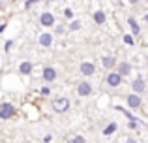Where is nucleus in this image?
Returning <instances> with one entry per match:
<instances>
[{
	"mask_svg": "<svg viewBox=\"0 0 148 143\" xmlns=\"http://www.w3.org/2000/svg\"><path fill=\"white\" fill-rule=\"evenodd\" d=\"M13 115H15V107L11 106L10 102H4L2 104V109H0V119L8 121V119H11Z\"/></svg>",
	"mask_w": 148,
	"mask_h": 143,
	"instance_id": "f257e3e1",
	"label": "nucleus"
},
{
	"mask_svg": "<svg viewBox=\"0 0 148 143\" xmlns=\"http://www.w3.org/2000/svg\"><path fill=\"white\" fill-rule=\"evenodd\" d=\"M53 109L58 111V113H64V111L69 109V100L68 98H56L53 102Z\"/></svg>",
	"mask_w": 148,
	"mask_h": 143,
	"instance_id": "f03ea898",
	"label": "nucleus"
},
{
	"mask_svg": "<svg viewBox=\"0 0 148 143\" xmlns=\"http://www.w3.org/2000/svg\"><path fill=\"white\" fill-rule=\"evenodd\" d=\"M122 77L124 75L120 72H111L107 75V85H109V87H118V85L122 83Z\"/></svg>",
	"mask_w": 148,
	"mask_h": 143,
	"instance_id": "7ed1b4c3",
	"label": "nucleus"
},
{
	"mask_svg": "<svg viewBox=\"0 0 148 143\" xmlns=\"http://www.w3.org/2000/svg\"><path fill=\"white\" fill-rule=\"evenodd\" d=\"M141 104H143V102H141V96H139L137 92H133V94L127 96V106H130L131 109H137Z\"/></svg>",
	"mask_w": 148,
	"mask_h": 143,
	"instance_id": "20e7f679",
	"label": "nucleus"
},
{
	"mask_svg": "<svg viewBox=\"0 0 148 143\" xmlns=\"http://www.w3.org/2000/svg\"><path fill=\"white\" fill-rule=\"evenodd\" d=\"M77 92H79V96H88L92 92V87L90 83H86V81H83V83L77 85Z\"/></svg>",
	"mask_w": 148,
	"mask_h": 143,
	"instance_id": "39448f33",
	"label": "nucleus"
},
{
	"mask_svg": "<svg viewBox=\"0 0 148 143\" xmlns=\"http://www.w3.org/2000/svg\"><path fill=\"white\" fill-rule=\"evenodd\" d=\"M40 21H41V25H43V26H53L54 25V15L49 13V11H45V13H41Z\"/></svg>",
	"mask_w": 148,
	"mask_h": 143,
	"instance_id": "423d86ee",
	"label": "nucleus"
},
{
	"mask_svg": "<svg viewBox=\"0 0 148 143\" xmlns=\"http://www.w3.org/2000/svg\"><path fill=\"white\" fill-rule=\"evenodd\" d=\"M94 72H96V66L92 62H83V64H81V73H83V75L88 77V75H92Z\"/></svg>",
	"mask_w": 148,
	"mask_h": 143,
	"instance_id": "0eeeda50",
	"label": "nucleus"
},
{
	"mask_svg": "<svg viewBox=\"0 0 148 143\" xmlns=\"http://www.w3.org/2000/svg\"><path fill=\"white\" fill-rule=\"evenodd\" d=\"M131 87H133V90L137 92V94L145 92V88H146V85H145V79H143V77H137V79L133 81V85H131Z\"/></svg>",
	"mask_w": 148,
	"mask_h": 143,
	"instance_id": "6e6552de",
	"label": "nucleus"
},
{
	"mask_svg": "<svg viewBox=\"0 0 148 143\" xmlns=\"http://www.w3.org/2000/svg\"><path fill=\"white\" fill-rule=\"evenodd\" d=\"M19 73H23V75H30V73H32V62H28V60L21 62V66H19Z\"/></svg>",
	"mask_w": 148,
	"mask_h": 143,
	"instance_id": "1a4fd4ad",
	"label": "nucleus"
},
{
	"mask_svg": "<svg viewBox=\"0 0 148 143\" xmlns=\"http://www.w3.org/2000/svg\"><path fill=\"white\" fill-rule=\"evenodd\" d=\"M43 79L45 81H54V79H56V70H54V68H51V66H47L43 70Z\"/></svg>",
	"mask_w": 148,
	"mask_h": 143,
	"instance_id": "9d476101",
	"label": "nucleus"
},
{
	"mask_svg": "<svg viewBox=\"0 0 148 143\" xmlns=\"http://www.w3.org/2000/svg\"><path fill=\"white\" fill-rule=\"evenodd\" d=\"M40 44L43 45V47H51V44H53V36H51V34H41V36H40Z\"/></svg>",
	"mask_w": 148,
	"mask_h": 143,
	"instance_id": "9b49d317",
	"label": "nucleus"
},
{
	"mask_svg": "<svg viewBox=\"0 0 148 143\" xmlns=\"http://www.w3.org/2000/svg\"><path fill=\"white\" fill-rule=\"evenodd\" d=\"M118 72L122 73V75H127V73L131 72V64H130V62H120V66H118Z\"/></svg>",
	"mask_w": 148,
	"mask_h": 143,
	"instance_id": "f8f14e48",
	"label": "nucleus"
},
{
	"mask_svg": "<svg viewBox=\"0 0 148 143\" xmlns=\"http://www.w3.org/2000/svg\"><path fill=\"white\" fill-rule=\"evenodd\" d=\"M114 64H116V59H114V57H105V59H103V66L107 68V70H111Z\"/></svg>",
	"mask_w": 148,
	"mask_h": 143,
	"instance_id": "ddd939ff",
	"label": "nucleus"
},
{
	"mask_svg": "<svg viewBox=\"0 0 148 143\" xmlns=\"http://www.w3.org/2000/svg\"><path fill=\"white\" fill-rule=\"evenodd\" d=\"M105 19H107V17H105L103 11H96V13H94V21H96V25H103Z\"/></svg>",
	"mask_w": 148,
	"mask_h": 143,
	"instance_id": "4468645a",
	"label": "nucleus"
},
{
	"mask_svg": "<svg viewBox=\"0 0 148 143\" xmlns=\"http://www.w3.org/2000/svg\"><path fill=\"white\" fill-rule=\"evenodd\" d=\"M130 26H131V32H133V34H135V36H137V34H139V32H141V28H139V23H137V21H135V19H133V17H130Z\"/></svg>",
	"mask_w": 148,
	"mask_h": 143,
	"instance_id": "2eb2a0df",
	"label": "nucleus"
},
{
	"mask_svg": "<svg viewBox=\"0 0 148 143\" xmlns=\"http://www.w3.org/2000/svg\"><path fill=\"white\" fill-rule=\"evenodd\" d=\"M116 128H118V124H116V122H111V124H109L107 128L103 130V134H105V136H111V134L116 132Z\"/></svg>",
	"mask_w": 148,
	"mask_h": 143,
	"instance_id": "dca6fc26",
	"label": "nucleus"
},
{
	"mask_svg": "<svg viewBox=\"0 0 148 143\" xmlns=\"http://www.w3.org/2000/svg\"><path fill=\"white\" fill-rule=\"evenodd\" d=\"M124 41H126L127 45H133L135 44V40H133V36H130V34H126V36H124Z\"/></svg>",
	"mask_w": 148,
	"mask_h": 143,
	"instance_id": "f3484780",
	"label": "nucleus"
},
{
	"mask_svg": "<svg viewBox=\"0 0 148 143\" xmlns=\"http://www.w3.org/2000/svg\"><path fill=\"white\" fill-rule=\"evenodd\" d=\"M69 28H71V30H79L81 28V23L79 21H73L71 25H69Z\"/></svg>",
	"mask_w": 148,
	"mask_h": 143,
	"instance_id": "a211bd4d",
	"label": "nucleus"
},
{
	"mask_svg": "<svg viewBox=\"0 0 148 143\" xmlns=\"http://www.w3.org/2000/svg\"><path fill=\"white\" fill-rule=\"evenodd\" d=\"M73 143H86V140H84L83 136H77L75 140H73Z\"/></svg>",
	"mask_w": 148,
	"mask_h": 143,
	"instance_id": "6ab92c4d",
	"label": "nucleus"
},
{
	"mask_svg": "<svg viewBox=\"0 0 148 143\" xmlns=\"http://www.w3.org/2000/svg\"><path fill=\"white\" fill-rule=\"evenodd\" d=\"M64 15H66L68 19H71V17H73V11H71V10L68 8V10H64Z\"/></svg>",
	"mask_w": 148,
	"mask_h": 143,
	"instance_id": "aec40b11",
	"label": "nucleus"
},
{
	"mask_svg": "<svg viewBox=\"0 0 148 143\" xmlns=\"http://www.w3.org/2000/svg\"><path fill=\"white\" fill-rule=\"evenodd\" d=\"M41 94L49 96V94H51V88H49V87H41Z\"/></svg>",
	"mask_w": 148,
	"mask_h": 143,
	"instance_id": "412c9836",
	"label": "nucleus"
},
{
	"mask_svg": "<svg viewBox=\"0 0 148 143\" xmlns=\"http://www.w3.org/2000/svg\"><path fill=\"white\" fill-rule=\"evenodd\" d=\"M137 126H139V124H137L135 121H130V128H131V130H137Z\"/></svg>",
	"mask_w": 148,
	"mask_h": 143,
	"instance_id": "4be33fe9",
	"label": "nucleus"
},
{
	"mask_svg": "<svg viewBox=\"0 0 148 143\" xmlns=\"http://www.w3.org/2000/svg\"><path fill=\"white\" fill-rule=\"evenodd\" d=\"M36 2H40V0H26V4H25V6H26V8H30L32 4H36Z\"/></svg>",
	"mask_w": 148,
	"mask_h": 143,
	"instance_id": "5701e85b",
	"label": "nucleus"
},
{
	"mask_svg": "<svg viewBox=\"0 0 148 143\" xmlns=\"http://www.w3.org/2000/svg\"><path fill=\"white\" fill-rule=\"evenodd\" d=\"M11 44H13V41H6V51H10V49H11Z\"/></svg>",
	"mask_w": 148,
	"mask_h": 143,
	"instance_id": "b1692460",
	"label": "nucleus"
},
{
	"mask_svg": "<svg viewBox=\"0 0 148 143\" xmlns=\"http://www.w3.org/2000/svg\"><path fill=\"white\" fill-rule=\"evenodd\" d=\"M127 143H135V140H127Z\"/></svg>",
	"mask_w": 148,
	"mask_h": 143,
	"instance_id": "393cba45",
	"label": "nucleus"
},
{
	"mask_svg": "<svg viewBox=\"0 0 148 143\" xmlns=\"http://www.w3.org/2000/svg\"><path fill=\"white\" fill-rule=\"evenodd\" d=\"M145 19H146V23H148V13H146V15H145Z\"/></svg>",
	"mask_w": 148,
	"mask_h": 143,
	"instance_id": "a878e982",
	"label": "nucleus"
}]
</instances>
